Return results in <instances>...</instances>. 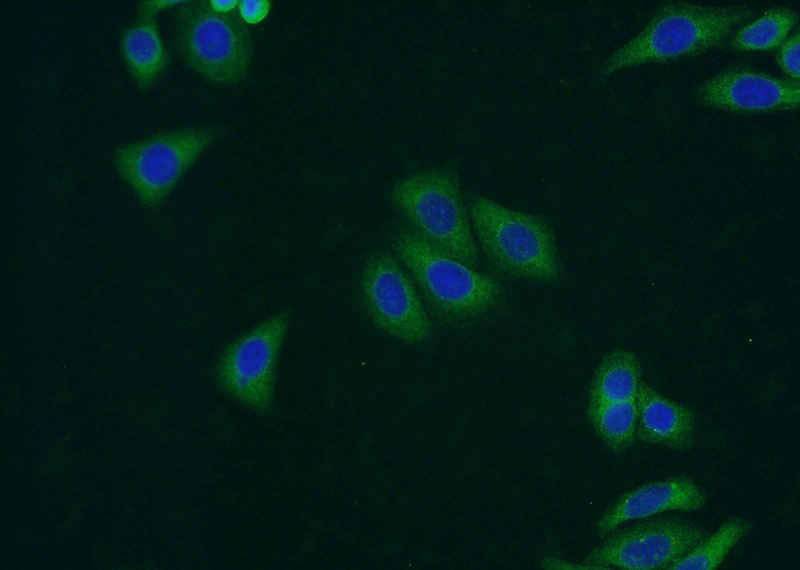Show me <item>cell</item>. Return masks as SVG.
I'll return each mask as SVG.
<instances>
[{
    "label": "cell",
    "mask_w": 800,
    "mask_h": 570,
    "mask_svg": "<svg viewBox=\"0 0 800 570\" xmlns=\"http://www.w3.org/2000/svg\"><path fill=\"white\" fill-rule=\"evenodd\" d=\"M392 247L431 312L443 323L474 322L504 298V288L496 278L438 250L410 226L394 233Z\"/></svg>",
    "instance_id": "cell-1"
},
{
    "label": "cell",
    "mask_w": 800,
    "mask_h": 570,
    "mask_svg": "<svg viewBox=\"0 0 800 570\" xmlns=\"http://www.w3.org/2000/svg\"><path fill=\"white\" fill-rule=\"evenodd\" d=\"M744 7L702 6L686 2L662 5L644 29L613 52L602 74L648 62L698 55L723 45L733 28L755 16Z\"/></svg>",
    "instance_id": "cell-2"
},
{
    "label": "cell",
    "mask_w": 800,
    "mask_h": 570,
    "mask_svg": "<svg viewBox=\"0 0 800 570\" xmlns=\"http://www.w3.org/2000/svg\"><path fill=\"white\" fill-rule=\"evenodd\" d=\"M468 213L486 259L498 272L537 283L560 277L555 235L544 217L480 195L472 198Z\"/></svg>",
    "instance_id": "cell-3"
},
{
    "label": "cell",
    "mask_w": 800,
    "mask_h": 570,
    "mask_svg": "<svg viewBox=\"0 0 800 570\" xmlns=\"http://www.w3.org/2000/svg\"><path fill=\"white\" fill-rule=\"evenodd\" d=\"M391 200L409 226L432 246L476 267L479 250L452 170L434 168L410 174L394 186Z\"/></svg>",
    "instance_id": "cell-4"
},
{
    "label": "cell",
    "mask_w": 800,
    "mask_h": 570,
    "mask_svg": "<svg viewBox=\"0 0 800 570\" xmlns=\"http://www.w3.org/2000/svg\"><path fill=\"white\" fill-rule=\"evenodd\" d=\"M176 18V40L188 66L219 84H235L246 77L252 46L240 18L215 12L209 1H184Z\"/></svg>",
    "instance_id": "cell-5"
},
{
    "label": "cell",
    "mask_w": 800,
    "mask_h": 570,
    "mask_svg": "<svg viewBox=\"0 0 800 570\" xmlns=\"http://www.w3.org/2000/svg\"><path fill=\"white\" fill-rule=\"evenodd\" d=\"M215 137L209 126L158 133L117 149L114 166L139 201L156 208Z\"/></svg>",
    "instance_id": "cell-6"
},
{
    "label": "cell",
    "mask_w": 800,
    "mask_h": 570,
    "mask_svg": "<svg viewBox=\"0 0 800 570\" xmlns=\"http://www.w3.org/2000/svg\"><path fill=\"white\" fill-rule=\"evenodd\" d=\"M289 323L280 311L229 343L216 365V379L231 397L258 412L273 400L275 371Z\"/></svg>",
    "instance_id": "cell-7"
},
{
    "label": "cell",
    "mask_w": 800,
    "mask_h": 570,
    "mask_svg": "<svg viewBox=\"0 0 800 570\" xmlns=\"http://www.w3.org/2000/svg\"><path fill=\"white\" fill-rule=\"evenodd\" d=\"M360 294L372 323L410 345L427 342L433 324L410 277L388 252L373 254L361 274Z\"/></svg>",
    "instance_id": "cell-8"
},
{
    "label": "cell",
    "mask_w": 800,
    "mask_h": 570,
    "mask_svg": "<svg viewBox=\"0 0 800 570\" xmlns=\"http://www.w3.org/2000/svg\"><path fill=\"white\" fill-rule=\"evenodd\" d=\"M708 533L688 521L660 517L643 520L606 538L584 560L590 569L668 570Z\"/></svg>",
    "instance_id": "cell-9"
},
{
    "label": "cell",
    "mask_w": 800,
    "mask_h": 570,
    "mask_svg": "<svg viewBox=\"0 0 800 570\" xmlns=\"http://www.w3.org/2000/svg\"><path fill=\"white\" fill-rule=\"evenodd\" d=\"M697 96L703 105L731 112L797 110L800 83L735 65L700 84Z\"/></svg>",
    "instance_id": "cell-10"
},
{
    "label": "cell",
    "mask_w": 800,
    "mask_h": 570,
    "mask_svg": "<svg viewBox=\"0 0 800 570\" xmlns=\"http://www.w3.org/2000/svg\"><path fill=\"white\" fill-rule=\"evenodd\" d=\"M706 503L704 491L686 476L643 484L623 493L600 517L597 532L604 537L624 522L655 516L659 513L678 510L692 512Z\"/></svg>",
    "instance_id": "cell-11"
},
{
    "label": "cell",
    "mask_w": 800,
    "mask_h": 570,
    "mask_svg": "<svg viewBox=\"0 0 800 570\" xmlns=\"http://www.w3.org/2000/svg\"><path fill=\"white\" fill-rule=\"evenodd\" d=\"M636 437L646 443L677 451L689 450L694 442L695 413L647 386H638Z\"/></svg>",
    "instance_id": "cell-12"
},
{
    "label": "cell",
    "mask_w": 800,
    "mask_h": 570,
    "mask_svg": "<svg viewBox=\"0 0 800 570\" xmlns=\"http://www.w3.org/2000/svg\"><path fill=\"white\" fill-rule=\"evenodd\" d=\"M120 49L125 65L141 91L153 86L169 63L156 17H138L122 32Z\"/></svg>",
    "instance_id": "cell-13"
},
{
    "label": "cell",
    "mask_w": 800,
    "mask_h": 570,
    "mask_svg": "<svg viewBox=\"0 0 800 570\" xmlns=\"http://www.w3.org/2000/svg\"><path fill=\"white\" fill-rule=\"evenodd\" d=\"M587 415L597 436L614 453L627 450L635 441V400L588 404Z\"/></svg>",
    "instance_id": "cell-14"
},
{
    "label": "cell",
    "mask_w": 800,
    "mask_h": 570,
    "mask_svg": "<svg viewBox=\"0 0 800 570\" xmlns=\"http://www.w3.org/2000/svg\"><path fill=\"white\" fill-rule=\"evenodd\" d=\"M752 528L745 518L734 516L723 522L715 533L707 536L668 570H715L731 549Z\"/></svg>",
    "instance_id": "cell-15"
},
{
    "label": "cell",
    "mask_w": 800,
    "mask_h": 570,
    "mask_svg": "<svg viewBox=\"0 0 800 570\" xmlns=\"http://www.w3.org/2000/svg\"><path fill=\"white\" fill-rule=\"evenodd\" d=\"M639 369L632 356L617 353L599 368L593 380L589 404L621 402L635 399Z\"/></svg>",
    "instance_id": "cell-16"
},
{
    "label": "cell",
    "mask_w": 800,
    "mask_h": 570,
    "mask_svg": "<svg viewBox=\"0 0 800 570\" xmlns=\"http://www.w3.org/2000/svg\"><path fill=\"white\" fill-rule=\"evenodd\" d=\"M798 20L795 11L776 7L740 28L729 46L737 51L770 50L782 44Z\"/></svg>",
    "instance_id": "cell-17"
},
{
    "label": "cell",
    "mask_w": 800,
    "mask_h": 570,
    "mask_svg": "<svg viewBox=\"0 0 800 570\" xmlns=\"http://www.w3.org/2000/svg\"><path fill=\"white\" fill-rule=\"evenodd\" d=\"M799 52L800 34L797 31L782 43L777 54L779 66L795 81L799 79Z\"/></svg>",
    "instance_id": "cell-18"
},
{
    "label": "cell",
    "mask_w": 800,
    "mask_h": 570,
    "mask_svg": "<svg viewBox=\"0 0 800 570\" xmlns=\"http://www.w3.org/2000/svg\"><path fill=\"white\" fill-rule=\"evenodd\" d=\"M240 18L245 23L257 24L263 21L271 10L270 0H241L238 4Z\"/></svg>",
    "instance_id": "cell-19"
},
{
    "label": "cell",
    "mask_w": 800,
    "mask_h": 570,
    "mask_svg": "<svg viewBox=\"0 0 800 570\" xmlns=\"http://www.w3.org/2000/svg\"><path fill=\"white\" fill-rule=\"evenodd\" d=\"M184 1L176 0H147L141 2L138 8V17H156V15L167 8L181 5Z\"/></svg>",
    "instance_id": "cell-20"
},
{
    "label": "cell",
    "mask_w": 800,
    "mask_h": 570,
    "mask_svg": "<svg viewBox=\"0 0 800 570\" xmlns=\"http://www.w3.org/2000/svg\"><path fill=\"white\" fill-rule=\"evenodd\" d=\"M210 7L218 13H230L233 9H235L239 1L238 0H210L209 1Z\"/></svg>",
    "instance_id": "cell-21"
}]
</instances>
